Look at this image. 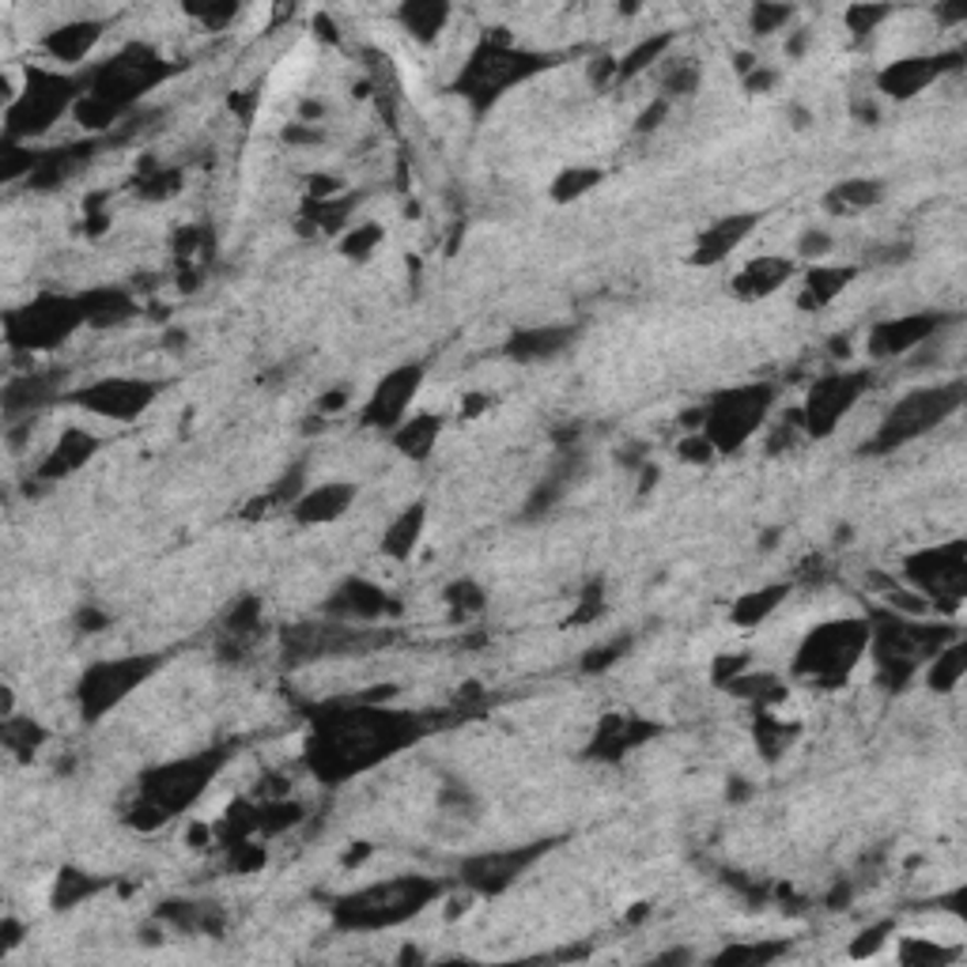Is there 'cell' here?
<instances>
[{
	"instance_id": "obj_1",
	"label": "cell",
	"mask_w": 967,
	"mask_h": 967,
	"mask_svg": "<svg viewBox=\"0 0 967 967\" xmlns=\"http://www.w3.org/2000/svg\"><path fill=\"white\" fill-rule=\"evenodd\" d=\"M866 646H869L866 620H831V624L816 627L805 638L794 658V669L797 677L813 680V685H839L862 662Z\"/></svg>"
},
{
	"instance_id": "obj_2",
	"label": "cell",
	"mask_w": 967,
	"mask_h": 967,
	"mask_svg": "<svg viewBox=\"0 0 967 967\" xmlns=\"http://www.w3.org/2000/svg\"><path fill=\"white\" fill-rule=\"evenodd\" d=\"M434 895L431 881H397V884H378L370 892H359L356 900H348L341 907L344 926H389L412 915L416 907H423Z\"/></svg>"
},
{
	"instance_id": "obj_3",
	"label": "cell",
	"mask_w": 967,
	"mask_h": 967,
	"mask_svg": "<svg viewBox=\"0 0 967 967\" xmlns=\"http://www.w3.org/2000/svg\"><path fill=\"white\" fill-rule=\"evenodd\" d=\"M771 405V389L767 386H749V389H733V394H722L714 405H707V439L714 442V450H738L756 423L764 420Z\"/></svg>"
},
{
	"instance_id": "obj_4",
	"label": "cell",
	"mask_w": 967,
	"mask_h": 967,
	"mask_svg": "<svg viewBox=\"0 0 967 967\" xmlns=\"http://www.w3.org/2000/svg\"><path fill=\"white\" fill-rule=\"evenodd\" d=\"M960 405V386L953 389H918V394H911L907 401H900L889 412V420H884L881 428V439H873V450H889V447H900V442L915 439V434L930 431L937 420H945L953 408Z\"/></svg>"
},
{
	"instance_id": "obj_5",
	"label": "cell",
	"mask_w": 967,
	"mask_h": 967,
	"mask_svg": "<svg viewBox=\"0 0 967 967\" xmlns=\"http://www.w3.org/2000/svg\"><path fill=\"white\" fill-rule=\"evenodd\" d=\"M964 574H967V556L960 540L948 548H930V552H922L907 563V579L926 590L930 605H934V601L956 605V601L964 598Z\"/></svg>"
},
{
	"instance_id": "obj_6",
	"label": "cell",
	"mask_w": 967,
	"mask_h": 967,
	"mask_svg": "<svg viewBox=\"0 0 967 967\" xmlns=\"http://www.w3.org/2000/svg\"><path fill=\"white\" fill-rule=\"evenodd\" d=\"M866 389V375H828L813 386V394L805 397L802 405V428L809 434H828L836 431V423L842 420V412H850L855 401Z\"/></svg>"
},
{
	"instance_id": "obj_7",
	"label": "cell",
	"mask_w": 967,
	"mask_h": 967,
	"mask_svg": "<svg viewBox=\"0 0 967 967\" xmlns=\"http://www.w3.org/2000/svg\"><path fill=\"white\" fill-rule=\"evenodd\" d=\"M84 303H73V299H39L20 314H8V322H26V330L12 333V341L26 344V348H46V344L68 336V330H76L84 322Z\"/></svg>"
},
{
	"instance_id": "obj_8",
	"label": "cell",
	"mask_w": 967,
	"mask_h": 967,
	"mask_svg": "<svg viewBox=\"0 0 967 967\" xmlns=\"http://www.w3.org/2000/svg\"><path fill=\"white\" fill-rule=\"evenodd\" d=\"M148 669H152V662H148V658L144 662H110V665L92 669L84 677V685H79V703H84V714L95 718V714H103L106 707H114L129 688H137L140 680H144Z\"/></svg>"
},
{
	"instance_id": "obj_9",
	"label": "cell",
	"mask_w": 967,
	"mask_h": 967,
	"mask_svg": "<svg viewBox=\"0 0 967 967\" xmlns=\"http://www.w3.org/2000/svg\"><path fill=\"white\" fill-rule=\"evenodd\" d=\"M420 378H423V367H416V363L412 367H397L394 375H386L383 386L375 389V397H370V405H367V420L375 423V428H401L408 405L416 401Z\"/></svg>"
},
{
	"instance_id": "obj_10",
	"label": "cell",
	"mask_w": 967,
	"mask_h": 967,
	"mask_svg": "<svg viewBox=\"0 0 967 967\" xmlns=\"http://www.w3.org/2000/svg\"><path fill=\"white\" fill-rule=\"evenodd\" d=\"M155 397V386L148 383H129V378H110V383H99L92 389L79 394V405L92 408L99 416H110V420H132L148 401Z\"/></svg>"
},
{
	"instance_id": "obj_11",
	"label": "cell",
	"mask_w": 967,
	"mask_h": 967,
	"mask_svg": "<svg viewBox=\"0 0 967 967\" xmlns=\"http://www.w3.org/2000/svg\"><path fill=\"white\" fill-rule=\"evenodd\" d=\"M937 325H942V318L934 314H911V318H895V322H884L877 325L873 336H869V352L873 356H903V352L918 348L922 341H930V336L937 333Z\"/></svg>"
},
{
	"instance_id": "obj_12",
	"label": "cell",
	"mask_w": 967,
	"mask_h": 967,
	"mask_svg": "<svg viewBox=\"0 0 967 967\" xmlns=\"http://www.w3.org/2000/svg\"><path fill=\"white\" fill-rule=\"evenodd\" d=\"M760 216L756 212H744V216H726L718 219V224H711L699 235L696 243V254H691V261L696 265H718L722 257H730L738 246L749 238V230H756Z\"/></svg>"
},
{
	"instance_id": "obj_13",
	"label": "cell",
	"mask_w": 967,
	"mask_h": 967,
	"mask_svg": "<svg viewBox=\"0 0 967 967\" xmlns=\"http://www.w3.org/2000/svg\"><path fill=\"white\" fill-rule=\"evenodd\" d=\"M789 272H794V265H789L786 257H756V261H749L738 272L733 291H738L741 299H749V303H756V299H764V296H771V291L783 288V283L789 280Z\"/></svg>"
},
{
	"instance_id": "obj_14",
	"label": "cell",
	"mask_w": 967,
	"mask_h": 967,
	"mask_svg": "<svg viewBox=\"0 0 967 967\" xmlns=\"http://www.w3.org/2000/svg\"><path fill=\"white\" fill-rule=\"evenodd\" d=\"M937 73H942V57H903L881 73V92L895 95V99L918 95L922 87L934 84Z\"/></svg>"
},
{
	"instance_id": "obj_15",
	"label": "cell",
	"mask_w": 967,
	"mask_h": 967,
	"mask_svg": "<svg viewBox=\"0 0 967 967\" xmlns=\"http://www.w3.org/2000/svg\"><path fill=\"white\" fill-rule=\"evenodd\" d=\"M352 487H344V484H322V487H314V492H307L303 499L296 503V518L299 522H333V518H341L344 511H348V503H352Z\"/></svg>"
},
{
	"instance_id": "obj_16",
	"label": "cell",
	"mask_w": 967,
	"mask_h": 967,
	"mask_svg": "<svg viewBox=\"0 0 967 967\" xmlns=\"http://www.w3.org/2000/svg\"><path fill=\"white\" fill-rule=\"evenodd\" d=\"M95 39H99V23H68L50 31L46 53L53 61H61V65H76V61H84V53L95 46Z\"/></svg>"
},
{
	"instance_id": "obj_17",
	"label": "cell",
	"mask_w": 967,
	"mask_h": 967,
	"mask_svg": "<svg viewBox=\"0 0 967 967\" xmlns=\"http://www.w3.org/2000/svg\"><path fill=\"white\" fill-rule=\"evenodd\" d=\"M389 609V598L378 585L370 582H348L341 593H336L333 601V612H341V616H356V620H375L383 616V612Z\"/></svg>"
},
{
	"instance_id": "obj_18",
	"label": "cell",
	"mask_w": 967,
	"mask_h": 967,
	"mask_svg": "<svg viewBox=\"0 0 967 967\" xmlns=\"http://www.w3.org/2000/svg\"><path fill=\"white\" fill-rule=\"evenodd\" d=\"M850 280H855V272H850V269H824V265H813V269L805 272L802 307H805V310H813V307H828L831 299H836Z\"/></svg>"
},
{
	"instance_id": "obj_19",
	"label": "cell",
	"mask_w": 967,
	"mask_h": 967,
	"mask_svg": "<svg viewBox=\"0 0 967 967\" xmlns=\"http://www.w3.org/2000/svg\"><path fill=\"white\" fill-rule=\"evenodd\" d=\"M95 450V439L84 431H65V439L57 442V450L50 454V461L42 465V476H65L79 469L87 461V454Z\"/></svg>"
},
{
	"instance_id": "obj_20",
	"label": "cell",
	"mask_w": 967,
	"mask_h": 967,
	"mask_svg": "<svg viewBox=\"0 0 967 967\" xmlns=\"http://www.w3.org/2000/svg\"><path fill=\"white\" fill-rule=\"evenodd\" d=\"M877 201H881V185H877L873 179L839 182L836 190L828 193V208L836 212V216H842V212H866V208H873Z\"/></svg>"
},
{
	"instance_id": "obj_21",
	"label": "cell",
	"mask_w": 967,
	"mask_h": 967,
	"mask_svg": "<svg viewBox=\"0 0 967 967\" xmlns=\"http://www.w3.org/2000/svg\"><path fill=\"white\" fill-rule=\"evenodd\" d=\"M434 439H439V420L434 416H412V420H405L394 431V442L408 458H423L434 447Z\"/></svg>"
},
{
	"instance_id": "obj_22",
	"label": "cell",
	"mask_w": 967,
	"mask_h": 967,
	"mask_svg": "<svg viewBox=\"0 0 967 967\" xmlns=\"http://www.w3.org/2000/svg\"><path fill=\"white\" fill-rule=\"evenodd\" d=\"M420 534H423V507L416 503L412 511H405L401 518H394V526H389V534H386V552L397 556V560H405V556H412V548L420 545Z\"/></svg>"
},
{
	"instance_id": "obj_23",
	"label": "cell",
	"mask_w": 967,
	"mask_h": 967,
	"mask_svg": "<svg viewBox=\"0 0 967 967\" xmlns=\"http://www.w3.org/2000/svg\"><path fill=\"white\" fill-rule=\"evenodd\" d=\"M397 20H401L408 31L416 34V39H423V42H431L434 34L442 31V23L450 20V8L447 4H428V0H423V4H408V8H401V12H397Z\"/></svg>"
},
{
	"instance_id": "obj_24",
	"label": "cell",
	"mask_w": 967,
	"mask_h": 967,
	"mask_svg": "<svg viewBox=\"0 0 967 967\" xmlns=\"http://www.w3.org/2000/svg\"><path fill=\"white\" fill-rule=\"evenodd\" d=\"M783 598H786V585H767V590H760V593H749V598L738 601V609H733V620H738L741 627L764 624L771 612L778 609V601H783Z\"/></svg>"
},
{
	"instance_id": "obj_25",
	"label": "cell",
	"mask_w": 967,
	"mask_h": 967,
	"mask_svg": "<svg viewBox=\"0 0 967 967\" xmlns=\"http://www.w3.org/2000/svg\"><path fill=\"white\" fill-rule=\"evenodd\" d=\"M964 677V643L956 638V643H948L937 651V662H934V677H930V685H934L937 691H953L956 685H960Z\"/></svg>"
},
{
	"instance_id": "obj_26",
	"label": "cell",
	"mask_w": 967,
	"mask_h": 967,
	"mask_svg": "<svg viewBox=\"0 0 967 967\" xmlns=\"http://www.w3.org/2000/svg\"><path fill=\"white\" fill-rule=\"evenodd\" d=\"M563 341H567L563 330H534V333H518V336H514V341H511V356H522V359L548 356V352H556Z\"/></svg>"
},
{
	"instance_id": "obj_27",
	"label": "cell",
	"mask_w": 967,
	"mask_h": 967,
	"mask_svg": "<svg viewBox=\"0 0 967 967\" xmlns=\"http://www.w3.org/2000/svg\"><path fill=\"white\" fill-rule=\"evenodd\" d=\"M598 182H601V171H593V166H574V171H563L560 179L552 182V197L567 204V201L582 197V193H590Z\"/></svg>"
},
{
	"instance_id": "obj_28",
	"label": "cell",
	"mask_w": 967,
	"mask_h": 967,
	"mask_svg": "<svg viewBox=\"0 0 967 967\" xmlns=\"http://www.w3.org/2000/svg\"><path fill=\"white\" fill-rule=\"evenodd\" d=\"M665 50H669V34H654V39L638 42V46H635L632 53H627L624 61H620L616 73L624 76V79H627V76H635V73H643V68H646V65H654V61H658Z\"/></svg>"
},
{
	"instance_id": "obj_29",
	"label": "cell",
	"mask_w": 967,
	"mask_h": 967,
	"mask_svg": "<svg viewBox=\"0 0 967 967\" xmlns=\"http://www.w3.org/2000/svg\"><path fill=\"white\" fill-rule=\"evenodd\" d=\"M57 889H68V892H57V907H73L76 900H84L87 892H95V881L84 873H61Z\"/></svg>"
},
{
	"instance_id": "obj_30",
	"label": "cell",
	"mask_w": 967,
	"mask_h": 967,
	"mask_svg": "<svg viewBox=\"0 0 967 967\" xmlns=\"http://www.w3.org/2000/svg\"><path fill=\"white\" fill-rule=\"evenodd\" d=\"M378 238H383V227H375V224L352 230V235L344 238V254H348V257H367L378 246Z\"/></svg>"
},
{
	"instance_id": "obj_31",
	"label": "cell",
	"mask_w": 967,
	"mask_h": 967,
	"mask_svg": "<svg viewBox=\"0 0 967 967\" xmlns=\"http://www.w3.org/2000/svg\"><path fill=\"white\" fill-rule=\"evenodd\" d=\"M884 15H889V8H850L847 20H850V31L855 34H869V31H877V23H881Z\"/></svg>"
},
{
	"instance_id": "obj_32",
	"label": "cell",
	"mask_w": 967,
	"mask_h": 967,
	"mask_svg": "<svg viewBox=\"0 0 967 967\" xmlns=\"http://www.w3.org/2000/svg\"><path fill=\"white\" fill-rule=\"evenodd\" d=\"M786 20H789V8H767V4H760L756 12H752V26H756L760 34H771L778 23H786Z\"/></svg>"
},
{
	"instance_id": "obj_33",
	"label": "cell",
	"mask_w": 967,
	"mask_h": 967,
	"mask_svg": "<svg viewBox=\"0 0 967 967\" xmlns=\"http://www.w3.org/2000/svg\"><path fill=\"white\" fill-rule=\"evenodd\" d=\"M620 654H624V643H612V646H598V651L593 654H585V662H582V669L585 673H601V669H609L612 662L620 658Z\"/></svg>"
},
{
	"instance_id": "obj_34",
	"label": "cell",
	"mask_w": 967,
	"mask_h": 967,
	"mask_svg": "<svg viewBox=\"0 0 967 967\" xmlns=\"http://www.w3.org/2000/svg\"><path fill=\"white\" fill-rule=\"evenodd\" d=\"M711 454H714V442L707 439V434L680 442V458H685V461H699V465H703V461H711Z\"/></svg>"
},
{
	"instance_id": "obj_35",
	"label": "cell",
	"mask_w": 967,
	"mask_h": 967,
	"mask_svg": "<svg viewBox=\"0 0 967 967\" xmlns=\"http://www.w3.org/2000/svg\"><path fill=\"white\" fill-rule=\"evenodd\" d=\"M802 254H805V257H824V254H831V238L824 235V230H809V235L802 238Z\"/></svg>"
},
{
	"instance_id": "obj_36",
	"label": "cell",
	"mask_w": 967,
	"mask_h": 967,
	"mask_svg": "<svg viewBox=\"0 0 967 967\" xmlns=\"http://www.w3.org/2000/svg\"><path fill=\"white\" fill-rule=\"evenodd\" d=\"M348 405V394H344V389H336V394H330L322 401V412H336V408H344Z\"/></svg>"
}]
</instances>
